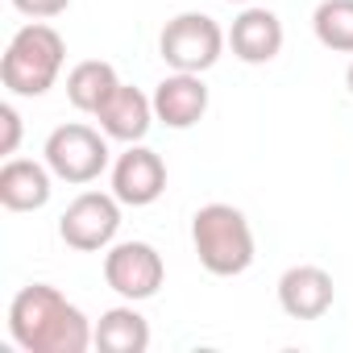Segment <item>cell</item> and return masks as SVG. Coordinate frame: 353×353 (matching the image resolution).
<instances>
[{"instance_id":"20","label":"cell","mask_w":353,"mask_h":353,"mask_svg":"<svg viewBox=\"0 0 353 353\" xmlns=\"http://www.w3.org/2000/svg\"><path fill=\"white\" fill-rule=\"evenodd\" d=\"M225 5H250V0H225Z\"/></svg>"},{"instance_id":"7","label":"cell","mask_w":353,"mask_h":353,"mask_svg":"<svg viewBox=\"0 0 353 353\" xmlns=\"http://www.w3.org/2000/svg\"><path fill=\"white\" fill-rule=\"evenodd\" d=\"M121 200L112 192H79L59 216V237L79 254H100L117 241Z\"/></svg>"},{"instance_id":"16","label":"cell","mask_w":353,"mask_h":353,"mask_svg":"<svg viewBox=\"0 0 353 353\" xmlns=\"http://www.w3.org/2000/svg\"><path fill=\"white\" fill-rule=\"evenodd\" d=\"M312 34L324 50L353 54V0H320L312 13Z\"/></svg>"},{"instance_id":"5","label":"cell","mask_w":353,"mask_h":353,"mask_svg":"<svg viewBox=\"0 0 353 353\" xmlns=\"http://www.w3.org/2000/svg\"><path fill=\"white\" fill-rule=\"evenodd\" d=\"M229 46V34L208 17V13H179L170 17L158 34V54L170 71H192L204 75L221 63Z\"/></svg>"},{"instance_id":"13","label":"cell","mask_w":353,"mask_h":353,"mask_svg":"<svg viewBox=\"0 0 353 353\" xmlns=\"http://www.w3.org/2000/svg\"><path fill=\"white\" fill-rule=\"evenodd\" d=\"M96 121H100V129H104L112 141L133 145V141H141V137L150 133V125H154L158 117H154V100H150L141 88L121 83V88L108 96V104L96 112Z\"/></svg>"},{"instance_id":"6","label":"cell","mask_w":353,"mask_h":353,"mask_svg":"<svg viewBox=\"0 0 353 353\" xmlns=\"http://www.w3.org/2000/svg\"><path fill=\"white\" fill-rule=\"evenodd\" d=\"M104 283L121 299L141 303V299H154L162 291L166 262L150 241H112L104 250Z\"/></svg>"},{"instance_id":"3","label":"cell","mask_w":353,"mask_h":353,"mask_svg":"<svg viewBox=\"0 0 353 353\" xmlns=\"http://www.w3.org/2000/svg\"><path fill=\"white\" fill-rule=\"evenodd\" d=\"M192 245L208 274L237 279L254 266V229L233 204H204L192 216Z\"/></svg>"},{"instance_id":"9","label":"cell","mask_w":353,"mask_h":353,"mask_svg":"<svg viewBox=\"0 0 353 353\" xmlns=\"http://www.w3.org/2000/svg\"><path fill=\"white\" fill-rule=\"evenodd\" d=\"M229 46H233V59H241L245 67L274 63L279 50H283V21H279V13L245 5L233 17V26H229Z\"/></svg>"},{"instance_id":"17","label":"cell","mask_w":353,"mask_h":353,"mask_svg":"<svg viewBox=\"0 0 353 353\" xmlns=\"http://www.w3.org/2000/svg\"><path fill=\"white\" fill-rule=\"evenodd\" d=\"M0 129H5V137H0V154L13 158L17 145H21V112L13 104H0Z\"/></svg>"},{"instance_id":"12","label":"cell","mask_w":353,"mask_h":353,"mask_svg":"<svg viewBox=\"0 0 353 353\" xmlns=\"http://www.w3.org/2000/svg\"><path fill=\"white\" fill-rule=\"evenodd\" d=\"M54 170L34 158H5L0 166V204L9 212H38L50 204Z\"/></svg>"},{"instance_id":"10","label":"cell","mask_w":353,"mask_h":353,"mask_svg":"<svg viewBox=\"0 0 353 353\" xmlns=\"http://www.w3.org/2000/svg\"><path fill=\"white\" fill-rule=\"evenodd\" d=\"M150 100H154V117L166 129H192L208 112V83L204 75H192V71H170Z\"/></svg>"},{"instance_id":"11","label":"cell","mask_w":353,"mask_h":353,"mask_svg":"<svg viewBox=\"0 0 353 353\" xmlns=\"http://www.w3.org/2000/svg\"><path fill=\"white\" fill-rule=\"evenodd\" d=\"M336 299V283L324 266H291L279 279V307L291 320H320Z\"/></svg>"},{"instance_id":"15","label":"cell","mask_w":353,"mask_h":353,"mask_svg":"<svg viewBox=\"0 0 353 353\" xmlns=\"http://www.w3.org/2000/svg\"><path fill=\"white\" fill-rule=\"evenodd\" d=\"M96 349L104 353H145L150 349V320L125 299L96 320Z\"/></svg>"},{"instance_id":"2","label":"cell","mask_w":353,"mask_h":353,"mask_svg":"<svg viewBox=\"0 0 353 353\" xmlns=\"http://www.w3.org/2000/svg\"><path fill=\"white\" fill-rule=\"evenodd\" d=\"M63 63H67L63 34L54 26H46V21H30L5 46V59H0V83H5L13 96L38 100V96H46L59 83Z\"/></svg>"},{"instance_id":"18","label":"cell","mask_w":353,"mask_h":353,"mask_svg":"<svg viewBox=\"0 0 353 353\" xmlns=\"http://www.w3.org/2000/svg\"><path fill=\"white\" fill-rule=\"evenodd\" d=\"M13 9L30 21H50V17L71 9V0H13Z\"/></svg>"},{"instance_id":"4","label":"cell","mask_w":353,"mask_h":353,"mask_svg":"<svg viewBox=\"0 0 353 353\" xmlns=\"http://www.w3.org/2000/svg\"><path fill=\"white\" fill-rule=\"evenodd\" d=\"M108 133L104 129H92L83 121H67L59 125L50 137H46V166L54 170V179L71 183V188H88L96 183L100 174L108 170L112 162V150H108Z\"/></svg>"},{"instance_id":"1","label":"cell","mask_w":353,"mask_h":353,"mask_svg":"<svg viewBox=\"0 0 353 353\" xmlns=\"http://www.w3.org/2000/svg\"><path fill=\"white\" fill-rule=\"evenodd\" d=\"M9 336L26 353H83L96 324L50 283H30L9 303Z\"/></svg>"},{"instance_id":"8","label":"cell","mask_w":353,"mask_h":353,"mask_svg":"<svg viewBox=\"0 0 353 353\" xmlns=\"http://www.w3.org/2000/svg\"><path fill=\"white\" fill-rule=\"evenodd\" d=\"M162 192H166V162L150 145L133 141L125 154H117V162H112V196L125 208H150Z\"/></svg>"},{"instance_id":"19","label":"cell","mask_w":353,"mask_h":353,"mask_svg":"<svg viewBox=\"0 0 353 353\" xmlns=\"http://www.w3.org/2000/svg\"><path fill=\"white\" fill-rule=\"evenodd\" d=\"M345 88H349V96H353V63H349V71H345Z\"/></svg>"},{"instance_id":"14","label":"cell","mask_w":353,"mask_h":353,"mask_svg":"<svg viewBox=\"0 0 353 353\" xmlns=\"http://www.w3.org/2000/svg\"><path fill=\"white\" fill-rule=\"evenodd\" d=\"M117 88H121L117 67L104 63V59H83L67 71V100H71L75 112H88V117H96Z\"/></svg>"}]
</instances>
